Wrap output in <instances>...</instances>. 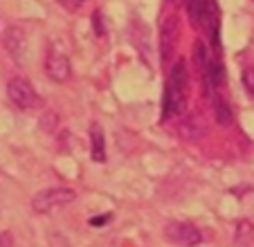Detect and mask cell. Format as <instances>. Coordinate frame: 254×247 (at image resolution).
I'll return each instance as SVG.
<instances>
[{
	"label": "cell",
	"instance_id": "7",
	"mask_svg": "<svg viewBox=\"0 0 254 247\" xmlns=\"http://www.w3.org/2000/svg\"><path fill=\"white\" fill-rule=\"evenodd\" d=\"M178 18L176 16H169L167 20L162 23V29H160V57L162 61H171L173 52H176V43H178Z\"/></svg>",
	"mask_w": 254,
	"mask_h": 247
},
{
	"label": "cell",
	"instance_id": "11",
	"mask_svg": "<svg viewBox=\"0 0 254 247\" xmlns=\"http://www.w3.org/2000/svg\"><path fill=\"white\" fill-rule=\"evenodd\" d=\"M214 115H216V122L221 126H232L234 124V110H232V106L223 97L214 99Z\"/></svg>",
	"mask_w": 254,
	"mask_h": 247
},
{
	"label": "cell",
	"instance_id": "5",
	"mask_svg": "<svg viewBox=\"0 0 254 247\" xmlns=\"http://www.w3.org/2000/svg\"><path fill=\"white\" fill-rule=\"evenodd\" d=\"M189 18L196 27L211 29L216 25V16H218V5L216 0H189L187 2Z\"/></svg>",
	"mask_w": 254,
	"mask_h": 247
},
{
	"label": "cell",
	"instance_id": "16",
	"mask_svg": "<svg viewBox=\"0 0 254 247\" xmlns=\"http://www.w3.org/2000/svg\"><path fill=\"white\" fill-rule=\"evenodd\" d=\"M111 220V214H104V216H97V218H90V225L92 227H104V223Z\"/></svg>",
	"mask_w": 254,
	"mask_h": 247
},
{
	"label": "cell",
	"instance_id": "3",
	"mask_svg": "<svg viewBox=\"0 0 254 247\" xmlns=\"http://www.w3.org/2000/svg\"><path fill=\"white\" fill-rule=\"evenodd\" d=\"M7 97H9L11 104L20 110H36L41 106L39 92L34 90V86L25 76H14V79L7 83Z\"/></svg>",
	"mask_w": 254,
	"mask_h": 247
},
{
	"label": "cell",
	"instance_id": "13",
	"mask_svg": "<svg viewBox=\"0 0 254 247\" xmlns=\"http://www.w3.org/2000/svg\"><path fill=\"white\" fill-rule=\"evenodd\" d=\"M252 234H254V227L250 220H241V223L236 225V243H239V245H243L245 241H252Z\"/></svg>",
	"mask_w": 254,
	"mask_h": 247
},
{
	"label": "cell",
	"instance_id": "12",
	"mask_svg": "<svg viewBox=\"0 0 254 247\" xmlns=\"http://www.w3.org/2000/svg\"><path fill=\"white\" fill-rule=\"evenodd\" d=\"M193 59H196V65L200 67V72L205 74L207 67H209V63H211V59L207 57L205 43H200V41H196V43H193Z\"/></svg>",
	"mask_w": 254,
	"mask_h": 247
},
{
	"label": "cell",
	"instance_id": "17",
	"mask_svg": "<svg viewBox=\"0 0 254 247\" xmlns=\"http://www.w3.org/2000/svg\"><path fill=\"white\" fill-rule=\"evenodd\" d=\"M59 2H61L63 7H67V9H77L81 0H59Z\"/></svg>",
	"mask_w": 254,
	"mask_h": 247
},
{
	"label": "cell",
	"instance_id": "14",
	"mask_svg": "<svg viewBox=\"0 0 254 247\" xmlns=\"http://www.w3.org/2000/svg\"><path fill=\"white\" fill-rule=\"evenodd\" d=\"M243 83H245L250 95H254V70L252 67H245L243 70Z\"/></svg>",
	"mask_w": 254,
	"mask_h": 247
},
{
	"label": "cell",
	"instance_id": "2",
	"mask_svg": "<svg viewBox=\"0 0 254 247\" xmlns=\"http://www.w3.org/2000/svg\"><path fill=\"white\" fill-rule=\"evenodd\" d=\"M74 198H77L74 189H67V186H50V189L39 191V193L32 198V209L39 211V214H50L52 209L70 204Z\"/></svg>",
	"mask_w": 254,
	"mask_h": 247
},
{
	"label": "cell",
	"instance_id": "15",
	"mask_svg": "<svg viewBox=\"0 0 254 247\" xmlns=\"http://www.w3.org/2000/svg\"><path fill=\"white\" fill-rule=\"evenodd\" d=\"M0 247H14V236H11V232H0Z\"/></svg>",
	"mask_w": 254,
	"mask_h": 247
},
{
	"label": "cell",
	"instance_id": "6",
	"mask_svg": "<svg viewBox=\"0 0 254 247\" xmlns=\"http://www.w3.org/2000/svg\"><path fill=\"white\" fill-rule=\"evenodd\" d=\"M178 133L180 137H185L187 142H200L207 135V122L200 113H189L183 115L180 124H178Z\"/></svg>",
	"mask_w": 254,
	"mask_h": 247
},
{
	"label": "cell",
	"instance_id": "9",
	"mask_svg": "<svg viewBox=\"0 0 254 247\" xmlns=\"http://www.w3.org/2000/svg\"><path fill=\"white\" fill-rule=\"evenodd\" d=\"M45 72H48L50 79H54L57 83H65L70 79V61H67L65 54L61 52H50L48 61H45Z\"/></svg>",
	"mask_w": 254,
	"mask_h": 247
},
{
	"label": "cell",
	"instance_id": "8",
	"mask_svg": "<svg viewBox=\"0 0 254 247\" xmlns=\"http://www.w3.org/2000/svg\"><path fill=\"white\" fill-rule=\"evenodd\" d=\"M2 43H5V50L9 52V57L14 61L23 63L25 54H27V41H25V32L16 25H9L5 29V36H2Z\"/></svg>",
	"mask_w": 254,
	"mask_h": 247
},
{
	"label": "cell",
	"instance_id": "1",
	"mask_svg": "<svg viewBox=\"0 0 254 247\" xmlns=\"http://www.w3.org/2000/svg\"><path fill=\"white\" fill-rule=\"evenodd\" d=\"M187 65L185 61L176 63L171 67V74L167 81V90H164V106H162V119L171 117V115H183L185 104H187Z\"/></svg>",
	"mask_w": 254,
	"mask_h": 247
},
{
	"label": "cell",
	"instance_id": "4",
	"mask_svg": "<svg viewBox=\"0 0 254 247\" xmlns=\"http://www.w3.org/2000/svg\"><path fill=\"white\" fill-rule=\"evenodd\" d=\"M164 236L169 243L178 247H196L202 243V232L191 223H185V220H173L164 227Z\"/></svg>",
	"mask_w": 254,
	"mask_h": 247
},
{
	"label": "cell",
	"instance_id": "10",
	"mask_svg": "<svg viewBox=\"0 0 254 247\" xmlns=\"http://www.w3.org/2000/svg\"><path fill=\"white\" fill-rule=\"evenodd\" d=\"M90 153L95 162L106 160V137L99 124H90Z\"/></svg>",
	"mask_w": 254,
	"mask_h": 247
}]
</instances>
